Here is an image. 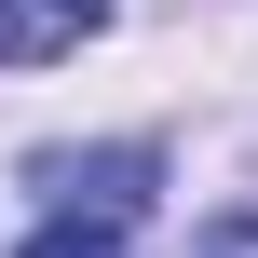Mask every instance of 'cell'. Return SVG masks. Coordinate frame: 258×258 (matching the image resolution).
I'll return each mask as SVG.
<instances>
[{
    "label": "cell",
    "mask_w": 258,
    "mask_h": 258,
    "mask_svg": "<svg viewBox=\"0 0 258 258\" xmlns=\"http://www.w3.org/2000/svg\"><path fill=\"white\" fill-rule=\"evenodd\" d=\"M27 177L54 190V218H136L163 163H150V150H41Z\"/></svg>",
    "instance_id": "6da1fadb"
},
{
    "label": "cell",
    "mask_w": 258,
    "mask_h": 258,
    "mask_svg": "<svg viewBox=\"0 0 258 258\" xmlns=\"http://www.w3.org/2000/svg\"><path fill=\"white\" fill-rule=\"evenodd\" d=\"M109 27V0H0V68H54Z\"/></svg>",
    "instance_id": "7a4b0ae2"
},
{
    "label": "cell",
    "mask_w": 258,
    "mask_h": 258,
    "mask_svg": "<svg viewBox=\"0 0 258 258\" xmlns=\"http://www.w3.org/2000/svg\"><path fill=\"white\" fill-rule=\"evenodd\" d=\"M14 258H122V218H54V231H27Z\"/></svg>",
    "instance_id": "3957f363"
},
{
    "label": "cell",
    "mask_w": 258,
    "mask_h": 258,
    "mask_svg": "<svg viewBox=\"0 0 258 258\" xmlns=\"http://www.w3.org/2000/svg\"><path fill=\"white\" fill-rule=\"evenodd\" d=\"M190 258H258V218H218V231H190Z\"/></svg>",
    "instance_id": "277c9868"
}]
</instances>
